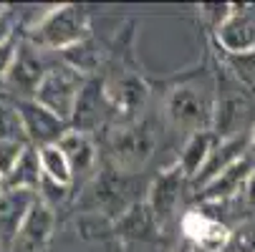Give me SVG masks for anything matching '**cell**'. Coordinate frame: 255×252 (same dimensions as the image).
I'll return each mask as SVG.
<instances>
[{
  "mask_svg": "<svg viewBox=\"0 0 255 252\" xmlns=\"http://www.w3.org/2000/svg\"><path fill=\"white\" fill-rule=\"evenodd\" d=\"M89 38V13L84 5H53L43 13L28 30V43L38 51H68L76 43Z\"/></svg>",
  "mask_w": 255,
  "mask_h": 252,
  "instance_id": "1",
  "label": "cell"
},
{
  "mask_svg": "<svg viewBox=\"0 0 255 252\" xmlns=\"http://www.w3.org/2000/svg\"><path fill=\"white\" fill-rule=\"evenodd\" d=\"M215 93L207 84L200 81H185L174 86L164 98V119L169 126L197 134V131H212L215 121Z\"/></svg>",
  "mask_w": 255,
  "mask_h": 252,
  "instance_id": "2",
  "label": "cell"
},
{
  "mask_svg": "<svg viewBox=\"0 0 255 252\" xmlns=\"http://www.w3.org/2000/svg\"><path fill=\"white\" fill-rule=\"evenodd\" d=\"M157 134L149 126V121H131L114 129L109 139L112 149V162L119 174H134L147 164L154 154Z\"/></svg>",
  "mask_w": 255,
  "mask_h": 252,
  "instance_id": "3",
  "label": "cell"
},
{
  "mask_svg": "<svg viewBox=\"0 0 255 252\" xmlns=\"http://www.w3.org/2000/svg\"><path fill=\"white\" fill-rule=\"evenodd\" d=\"M84 84H86V76L79 74V71H74L71 66H66V63L51 66L46 71L43 81L38 84V88H35L33 101L41 103L43 109H48L53 116H58L61 121L68 124Z\"/></svg>",
  "mask_w": 255,
  "mask_h": 252,
  "instance_id": "4",
  "label": "cell"
},
{
  "mask_svg": "<svg viewBox=\"0 0 255 252\" xmlns=\"http://www.w3.org/2000/svg\"><path fill=\"white\" fill-rule=\"evenodd\" d=\"M101 88L109 103V111L119 119V126L139 121L141 109L149 101V88L136 71H127V68L112 71L106 79H101Z\"/></svg>",
  "mask_w": 255,
  "mask_h": 252,
  "instance_id": "5",
  "label": "cell"
},
{
  "mask_svg": "<svg viewBox=\"0 0 255 252\" xmlns=\"http://www.w3.org/2000/svg\"><path fill=\"white\" fill-rule=\"evenodd\" d=\"M51 66L46 63V53L30 46L28 41L18 43V51L13 56V63L8 68V74L3 79V88L15 93L18 98H33L38 84L43 81L46 71Z\"/></svg>",
  "mask_w": 255,
  "mask_h": 252,
  "instance_id": "6",
  "label": "cell"
},
{
  "mask_svg": "<svg viewBox=\"0 0 255 252\" xmlns=\"http://www.w3.org/2000/svg\"><path fill=\"white\" fill-rule=\"evenodd\" d=\"M23 136L28 141V147H48V144H58V139L68 131V124L53 116L48 109H43L41 103H35L33 98H15L13 101Z\"/></svg>",
  "mask_w": 255,
  "mask_h": 252,
  "instance_id": "7",
  "label": "cell"
},
{
  "mask_svg": "<svg viewBox=\"0 0 255 252\" xmlns=\"http://www.w3.org/2000/svg\"><path fill=\"white\" fill-rule=\"evenodd\" d=\"M53 227H56V212L41 199H35L23 217L15 237L10 240L8 252H43L53 237Z\"/></svg>",
  "mask_w": 255,
  "mask_h": 252,
  "instance_id": "8",
  "label": "cell"
},
{
  "mask_svg": "<svg viewBox=\"0 0 255 252\" xmlns=\"http://www.w3.org/2000/svg\"><path fill=\"white\" fill-rule=\"evenodd\" d=\"M185 184L187 179L185 174L179 171V167H169L164 171H159V176L152 182L149 187V197H147V209L152 214V220L157 227H164L174 214H177V207H179V199H182V192H185Z\"/></svg>",
  "mask_w": 255,
  "mask_h": 252,
  "instance_id": "9",
  "label": "cell"
},
{
  "mask_svg": "<svg viewBox=\"0 0 255 252\" xmlns=\"http://www.w3.org/2000/svg\"><path fill=\"white\" fill-rule=\"evenodd\" d=\"M179 225H182L187 242L200 252H223L230 242V227L207 212L190 209L182 214Z\"/></svg>",
  "mask_w": 255,
  "mask_h": 252,
  "instance_id": "10",
  "label": "cell"
},
{
  "mask_svg": "<svg viewBox=\"0 0 255 252\" xmlns=\"http://www.w3.org/2000/svg\"><path fill=\"white\" fill-rule=\"evenodd\" d=\"M217 43L230 56H250L255 53V13L245 5H233L228 18L215 28Z\"/></svg>",
  "mask_w": 255,
  "mask_h": 252,
  "instance_id": "11",
  "label": "cell"
},
{
  "mask_svg": "<svg viewBox=\"0 0 255 252\" xmlns=\"http://www.w3.org/2000/svg\"><path fill=\"white\" fill-rule=\"evenodd\" d=\"M109 114L112 111H109V103L104 98L101 81L99 79H86V84H84V88L76 98L74 114H71V119H68V129L91 136V131L99 129Z\"/></svg>",
  "mask_w": 255,
  "mask_h": 252,
  "instance_id": "12",
  "label": "cell"
},
{
  "mask_svg": "<svg viewBox=\"0 0 255 252\" xmlns=\"http://www.w3.org/2000/svg\"><path fill=\"white\" fill-rule=\"evenodd\" d=\"M253 169H255L253 159L243 157L240 162H235L233 167H228L225 171H220L217 176H212L210 182H205L200 187V202L202 204H223V202L238 197Z\"/></svg>",
  "mask_w": 255,
  "mask_h": 252,
  "instance_id": "13",
  "label": "cell"
},
{
  "mask_svg": "<svg viewBox=\"0 0 255 252\" xmlns=\"http://www.w3.org/2000/svg\"><path fill=\"white\" fill-rule=\"evenodd\" d=\"M56 147L61 149V154L66 157L68 162V169H71V179H84L94 171L96 167V144L89 134H81V131H66Z\"/></svg>",
  "mask_w": 255,
  "mask_h": 252,
  "instance_id": "14",
  "label": "cell"
},
{
  "mask_svg": "<svg viewBox=\"0 0 255 252\" xmlns=\"http://www.w3.org/2000/svg\"><path fill=\"white\" fill-rule=\"evenodd\" d=\"M243 157H248V134H235V136H228V139H220L215 141V147L205 162V167L200 169V174L192 179L200 187L205 182H210L212 176H217L220 171H225L228 167H233L235 162H240Z\"/></svg>",
  "mask_w": 255,
  "mask_h": 252,
  "instance_id": "15",
  "label": "cell"
},
{
  "mask_svg": "<svg viewBox=\"0 0 255 252\" xmlns=\"http://www.w3.org/2000/svg\"><path fill=\"white\" fill-rule=\"evenodd\" d=\"M38 199L35 192H25V189H3L0 192V242L10 245V240L15 237L23 217L28 214V209L33 207V202Z\"/></svg>",
  "mask_w": 255,
  "mask_h": 252,
  "instance_id": "16",
  "label": "cell"
},
{
  "mask_svg": "<svg viewBox=\"0 0 255 252\" xmlns=\"http://www.w3.org/2000/svg\"><path fill=\"white\" fill-rule=\"evenodd\" d=\"M215 147V134L212 131H197V134H190V139L185 141V147L179 152V159H177V167L179 171L185 174L187 182L200 174V169L205 167L210 152Z\"/></svg>",
  "mask_w": 255,
  "mask_h": 252,
  "instance_id": "17",
  "label": "cell"
},
{
  "mask_svg": "<svg viewBox=\"0 0 255 252\" xmlns=\"http://www.w3.org/2000/svg\"><path fill=\"white\" fill-rule=\"evenodd\" d=\"M41 184V164L38 154L33 147H25V152L18 157L13 169L3 176V189H25V192H38Z\"/></svg>",
  "mask_w": 255,
  "mask_h": 252,
  "instance_id": "18",
  "label": "cell"
},
{
  "mask_svg": "<svg viewBox=\"0 0 255 252\" xmlns=\"http://www.w3.org/2000/svg\"><path fill=\"white\" fill-rule=\"evenodd\" d=\"M35 149V147H33ZM38 154V164H41V176L48 179V182H56L61 187H71L74 179H71V169H68V162L66 157L61 154V149L56 144H48V147H38L35 149Z\"/></svg>",
  "mask_w": 255,
  "mask_h": 252,
  "instance_id": "19",
  "label": "cell"
},
{
  "mask_svg": "<svg viewBox=\"0 0 255 252\" xmlns=\"http://www.w3.org/2000/svg\"><path fill=\"white\" fill-rule=\"evenodd\" d=\"M152 227H157V225H154L152 214H149V209H147V204H144V202L129 204L122 212L119 222H117V232L129 235V237H144V232H149Z\"/></svg>",
  "mask_w": 255,
  "mask_h": 252,
  "instance_id": "20",
  "label": "cell"
},
{
  "mask_svg": "<svg viewBox=\"0 0 255 252\" xmlns=\"http://www.w3.org/2000/svg\"><path fill=\"white\" fill-rule=\"evenodd\" d=\"M0 139H8V141H25L15 106L8 103V101H3V98H0ZM25 144H28V141H25Z\"/></svg>",
  "mask_w": 255,
  "mask_h": 252,
  "instance_id": "21",
  "label": "cell"
},
{
  "mask_svg": "<svg viewBox=\"0 0 255 252\" xmlns=\"http://www.w3.org/2000/svg\"><path fill=\"white\" fill-rule=\"evenodd\" d=\"M28 144L25 141H8V139H0V176H5L13 164L18 162V157L25 152Z\"/></svg>",
  "mask_w": 255,
  "mask_h": 252,
  "instance_id": "22",
  "label": "cell"
},
{
  "mask_svg": "<svg viewBox=\"0 0 255 252\" xmlns=\"http://www.w3.org/2000/svg\"><path fill=\"white\" fill-rule=\"evenodd\" d=\"M18 43H20L18 35L8 38L5 43H0V86H3V79H5L8 68H10V63H13V56H15V51H18Z\"/></svg>",
  "mask_w": 255,
  "mask_h": 252,
  "instance_id": "23",
  "label": "cell"
},
{
  "mask_svg": "<svg viewBox=\"0 0 255 252\" xmlns=\"http://www.w3.org/2000/svg\"><path fill=\"white\" fill-rule=\"evenodd\" d=\"M15 30H13V18H10V10H5L0 15V43H5L8 38H13Z\"/></svg>",
  "mask_w": 255,
  "mask_h": 252,
  "instance_id": "24",
  "label": "cell"
},
{
  "mask_svg": "<svg viewBox=\"0 0 255 252\" xmlns=\"http://www.w3.org/2000/svg\"><path fill=\"white\" fill-rule=\"evenodd\" d=\"M243 194H245L248 207H255V169H253L250 176H248V182H245V187H243Z\"/></svg>",
  "mask_w": 255,
  "mask_h": 252,
  "instance_id": "25",
  "label": "cell"
},
{
  "mask_svg": "<svg viewBox=\"0 0 255 252\" xmlns=\"http://www.w3.org/2000/svg\"><path fill=\"white\" fill-rule=\"evenodd\" d=\"M248 159H255V126L248 131Z\"/></svg>",
  "mask_w": 255,
  "mask_h": 252,
  "instance_id": "26",
  "label": "cell"
},
{
  "mask_svg": "<svg viewBox=\"0 0 255 252\" xmlns=\"http://www.w3.org/2000/svg\"><path fill=\"white\" fill-rule=\"evenodd\" d=\"M174 252H200V250H195V247H192L190 242H185V245H182V247H177Z\"/></svg>",
  "mask_w": 255,
  "mask_h": 252,
  "instance_id": "27",
  "label": "cell"
},
{
  "mask_svg": "<svg viewBox=\"0 0 255 252\" xmlns=\"http://www.w3.org/2000/svg\"><path fill=\"white\" fill-rule=\"evenodd\" d=\"M5 10H8V8H5V5H0V15H3V13H5Z\"/></svg>",
  "mask_w": 255,
  "mask_h": 252,
  "instance_id": "28",
  "label": "cell"
},
{
  "mask_svg": "<svg viewBox=\"0 0 255 252\" xmlns=\"http://www.w3.org/2000/svg\"><path fill=\"white\" fill-rule=\"evenodd\" d=\"M0 252H8V250H5V245H3V242H0Z\"/></svg>",
  "mask_w": 255,
  "mask_h": 252,
  "instance_id": "29",
  "label": "cell"
},
{
  "mask_svg": "<svg viewBox=\"0 0 255 252\" xmlns=\"http://www.w3.org/2000/svg\"><path fill=\"white\" fill-rule=\"evenodd\" d=\"M0 192H3V176H0Z\"/></svg>",
  "mask_w": 255,
  "mask_h": 252,
  "instance_id": "30",
  "label": "cell"
}]
</instances>
